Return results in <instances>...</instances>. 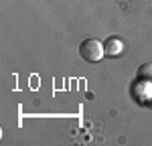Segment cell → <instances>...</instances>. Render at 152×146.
I'll list each match as a JSON object with an SVG mask.
<instances>
[{
    "label": "cell",
    "mask_w": 152,
    "mask_h": 146,
    "mask_svg": "<svg viewBox=\"0 0 152 146\" xmlns=\"http://www.w3.org/2000/svg\"><path fill=\"white\" fill-rule=\"evenodd\" d=\"M79 55H81V59H85L87 63H99L105 55L104 43H102L99 39H85L81 45H79Z\"/></svg>",
    "instance_id": "1"
},
{
    "label": "cell",
    "mask_w": 152,
    "mask_h": 146,
    "mask_svg": "<svg viewBox=\"0 0 152 146\" xmlns=\"http://www.w3.org/2000/svg\"><path fill=\"white\" fill-rule=\"evenodd\" d=\"M122 49H124V43H122V39H120V36H110V39H105V41H104L105 55L116 57V55H120V53H122Z\"/></svg>",
    "instance_id": "2"
},
{
    "label": "cell",
    "mask_w": 152,
    "mask_h": 146,
    "mask_svg": "<svg viewBox=\"0 0 152 146\" xmlns=\"http://www.w3.org/2000/svg\"><path fill=\"white\" fill-rule=\"evenodd\" d=\"M136 77L142 83H150L152 85V63H142L136 71Z\"/></svg>",
    "instance_id": "3"
},
{
    "label": "cell",
    "mask_w": 152,
    "mask_h": 146,
    "mask_svg": "<svg viewBox=\"0 0 152 146\" xmlns=\"http://www.w3.org/2000/svg\"><path fill=\"white\" fill-rule=\"evenodd\" d=\"M144 104H146L148 108H152V91H150V93H148V97L144 99Z\"/></svg>",
    "instance_id": "4"
}]
</instances>
